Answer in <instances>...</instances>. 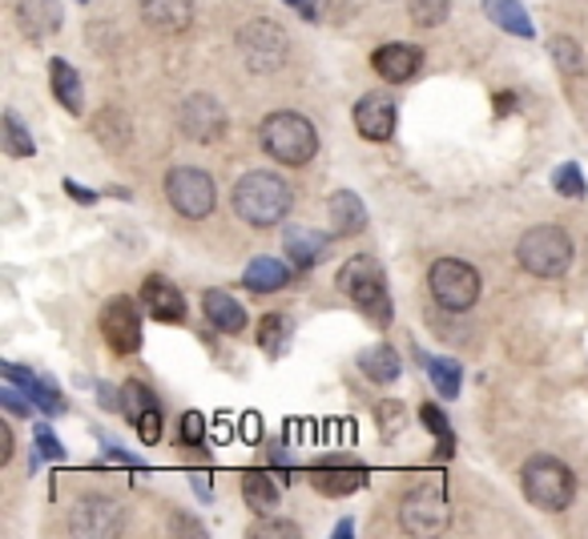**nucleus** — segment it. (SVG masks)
Masks as SVG:
<instances>
[{"label":"nucleus","instance_id":"obj_1","mask_svg":"<svg viewBox=\"0 0 588 539\" xmlns=\"http://www.w3.org/2000/svg\"><path fill=\"white\" fill-rule=\"evenodd\" d=\"M230 198H235L238 218H242L247 226H259V230L279 226L294 206L291 186H286L279 174H266V169H254V174L238 177V186Z\"/></svg>","mask_w":588,"mask_h":539},{"label":"nucleus","instance_id":"obj_2","mask_svg":"<svg viewBox=\"0 0 588 539\" xmlns=\"http://www.w3.org/2000/svg\"><path fill=\"white\" fill-rule=\"evenodd\" d=\"M339 290L351 298L359 310H363L367 322L375 327H388L395 306H391V290H388V274L371 254H355V258L342 262L339 270Z\"/></svg>","mask_w":588,"mask_h":539},{"label":"nucleus","instance_id":"obj_3","mask_svg":"<svg viewBox=\"0 0 588 539\" xmlns=\"http://www.w3.org/2000/svg\"><path fill=\"white\" fill-rule=\"evenodd\" d=\"M520 487L529 495V504L541 512H565L577 499V475L556 455H532L520 468Z\"/></svg>","mask_w":588,"mask_h":539},{"label":"nucleus","instance_id":"obj_4","mask_svg":"<svg viewBox=\"0 0 588 539\" xmlns=\"http://www.w3.org/2000/svg\"><path fill=\"white\" fill-rule=\"evenodd\" d=\"M259 138H262V150L283 165H306L318 153L315 125L303 113H291V109H279V113H271V118L262 121Z\"/></svg>","mask_w":588,"mask_h":539},{"label":"nucleus","instance_id":"obj_5","mask_svg":"<svg viewBox=\"0 0 588 539\" xmlns=\"http://www.w3.org/2000/svg\"><path fill=\"white\" fill-rule=\"evenodd\" d=\"M516 262L532 278H560L573 266V238L560 226H532L516 242Z\"/></svg>","mask_w":588,"mask_h":539},{"label":"nucleus","instance_id":"obj_6","mask_svg":"<svg viewBox=\"0 0 588 539\" xmlns=\"http://www.w3.org/2000/svg\"><path fill=\"white\" fill-rule=\"evenodd\" d=\"M447 519H451V507H447V492L439 480L420 483V487L403 495L400 524L407 536H436V531L447 528Z\"/></svg>","mask_w":588,"mask_h":539},{"label":"nucleus","instance_id":"obj_7","mask_svg":"<svg viewBox=\"0 0 588 539\" xmlns=\"http://www.w3.org/2000/svg\"><path fill=\"white\" fill-rule=\"evenodd\" d=\"M427 290L436 294V302L447 306V310H471L480 298V274L468 262L439 258L427 270Z\"/></svg>","mask_w":588,"mask_h":539},{"label":"nucleus","instance_id":"obj_8","mask_svg":"<svg viewBox=\"0 0 588 539\" xmlns=\"http://www.w3.org/2000/svg\"><path fill=\"white\" fill-rule=\"evenodd\" d=\"M238 48H242V57L254 73H274L286 65V53H291V36L279 21H250L242 33H238Z\"/></svg>","mask_w":588,"mask_h":539},{"label":"nucleus","instance_id":"obj_9","mask_svg":"<svg viewBox=\"0 0 588 539\" xmlns=\"http://www.w3.org/2000/svg\"><path fill=\"white\" fill-rule=\"evenodd\" d=\"M165 198H170V206H174L182 218L198 222V218H206V213L214 210L218 189H214L210 174H202L194 165H177V169L165 174Z\"/></svg>","mask_w":588,"mask_h":539},{"label":"nucleus","instance_id":"obj_10","mask_svg":"<svg viewBox=\"0 0 588 539\" xmlns=\"http://www.w3.org/2000/svg\"><path fill=\"white\" fill-rule=\"evenodd\" d=\"M177 125L186 133L189 141H198V145H214V141L222 138L230 130V118H226V109L218 97L210 94H189L177 109Z\"/></svg>","mask_w":588,"mask_h":539},{"label":"nucleus","instance_id":"obj_11","mask_svg":"<svg viewBox=\"0 0 588 539\" xmlns=\"http://www.w3.org/2000/svg\"><path fill=\"white\" fill-rule=\"evenodd\" d=\"M121 528H126V507L106 499V495H89V499H81V504L69 512L73 536L106 539V536H118Z\"/></svg>","mask_w":588,"mask_h":539},{"label":"nucleus","instance_id":"obj_12","mask_svg":"<svg viewBox=\"0 0 588 539\" xmlns=\"http://www.w3.org/2000/svg\"><path fill=\"white\" fill-rule=\"evenodd\" d=\"M101 334H106L113 354H138V346H142V315H138L133 298H113L101 310Z\"/></svg>","mask_w":588,"mask_h":539},{"label":"nucleus","instance_id":"obj_13","mask_svg":"<svg viewBox=\"0 0 588 539\" xmlns=\"http://www.w3.org/2000/svg\"><path fill=\"white\" fill-rule=\"evenodd\" d=\"M355 130L367 141H388L395 133V101L383 94H367L355 101Z\"/></svg>","mask_w":588,"mask_h":539},{"label":"nucleus","instance_id":"obj_14","mask_svg":"<svg viewBox=\"0 0 588 539\" xmlns=\"http://www.w3.org/2000/svg\"><path fill=\"white\" fill-rule=\"evenodd\" d=\"M142 302L157 322H182L186 318V298L177 290L174 282L162 278V274H150L142 282Z\"/></svg>","mask_w":588,"mask_h":539},{"label":"nucleus","instance_id":"obj_15","mask_svg":"<svg viewBox=\"0 0 588 539\" xmlns=\"http://www.w3.org/2000/svg\"><path fill=\"white\" fill-rule=\"evenodd\" d=\"M4 383H17V387L29 395V403H33L36 410H45V415H61L65 410V399H61V391L48 383V378H41L36 371H29V366H17V363H4Z\"/></svg>","mask_w":588,"mask_h":539},{"label":"nucleus","instance_id":"obj_16","mask_svg":"<svg viewBox=\"0 0 588 539\" xmlns=\"http://www.w3.org/2000/svg\"><path fill=\"white\" fill-rule=\"evenodd\" d=\"M371 65H375V73L383 77V81H412L415 73H420V65H424V53L415 45H383L375 48V57H371Z\"/></svg>","mask_w":588,"mask_h":539},{"label":"nucleus","instance_id":"obj_17","mask_svg":"<svg viewBox=\"0 0 588 539\" xmlns=\"http://www.w3.org/2000/svg\"><path fill=\"white\" fill-rule=\"evenodd\" d=\"M142 21L157 33H186L194 24V0H142Z\"/></svg>","mask_w":588,"mask_h":539},{"label":"nucleus","instance_id":"obj_18","mask_svg":"<svg viewBox=\"0 0 588 539\" xmlns=\"http://www.w3.org/2000/svg\"><path fill=\"white\" fill-rule=\"evenodd\" d=\"M17 21H21V29L33 36V41H45V36L61 33L65 12H61L57 0H21V4H17Z\"/></svg>","mask_w":588,"mask_h":539},{"label":"nucleus","instance_id":"obj_19","mask_svg":"<svg viewBox=\"0 0 588 539\" xmlns=\"http://www.w3.org/2000/svg\"><path fill=\"white\" fill-rule=\"evenodd\" d=\"M202 315H206V322H210L214 330H222V334H242V330H247V310H242V302L230 298L226 290H206Z\"/></svg>","mask_w":588,"mask_h":539},{"label":"nucleus","instance_id":"obj_20","mask_svg":"<svg viewBox=\"0 0 588 539\" xmlns=\"http://www.w3.org/2000/svg\"><path fill=\"white\" fill-rule=\"evenodd\" d=\"M283 246H286V258L294 262L298 270H311L323 254H327L330 238L318 234V230H311V226H291L283 234Z\"/></svg>","mask_w":588,"mask_h":539},{"label":"nucleus","instance_id":"obj_21","mask_svg":"<svg viewBox=\"0 0 588 539\" xmlns=\"http://www.w3.org/2000/svg\"><path fill=\"white\" fill-rule=\"evenodd\" d=\"M327 210H330V226H335V234H363L367 230V206H363L359 194H351V189L330 194Z\"/></svg>","mask_w":588,"mask_h":539},{"label":"nucleus","instance_id":"obj_22","mask_svg":"<svg viewBox=\"0 0 588 539\" xmlns=\"http://www.w3.org/2000/svg\"><path fill=\"white\" fill-rule=\"evenodd\" d=\"M311 483H315V492L323 495H355L367 487V468H318L311 471Z\"/></svg>","mask_w":588,"mask_h":539},{"label":"nucleus","instance_id":"obj_23","mask_svg":"<svg viewBox=\"0 0 588 539\" xmlns=\"http://www.w3.org/2000/svg\"><path fill=\"white\" fill-rule=\"evenodd\" d=\"M359 371H363L371 383H379V387H388V383H395L403 371L400 354H395V346H388V342H375V346H367L363 354H359Z\"/></svg>","mask_w":588,"mask_h":539},{"label":"nucleus","instance_id":"obj_24","mask_svg":"<svg viewBox=\"0 0 588 539\" xmlns=\"http://www.w3.org/2000/svg\"><path fill=\"white\" fill-rule=\"evenodd\" d=\"M48 81H53V97H57L61 106L69 109V113H81V101H85V89H81V77L73 69L65 57H53L48 61Z\"/></svg>","mask_w":588,"mask_h":539},{"label":"nucleus","instance_id":"obj_25","mask_svg":"<svg viewBox=\"0 0 588 539\" xmlns=\"http://www.w3.org/2000/svg\"><path fill=\"white\" fill-rule=\"evenodd\" d=\"M286 282H291V270H286V262L279 258H254L247 266V274H242V286H247L250 294H271V290H283Z\"/></svg>","mask_w":588,"mask_h":539},{"label":"nucleus","instance_id":"obj_26","mask_svg":"<svg viewBox=\"0 0 588 539\" xmlns=\"http://www.w3.org/2000/svg\"><path fill=\"white\" fill-rule=\"evenodd\" d=\"M483 12L492 16L504 33L512 36H524V41H532L536 36V29H532V16L524 12V4L520 0H483Z\"/></svg>","mask_w":588,"mask_h":539},{"label":"nucleus","instance_id":"obj_27","mask_svg":"<svg viewBox=\"0 0 588 539\" xmlns=\"http://www.w3.org/2000/svg\"><path fill=\"white\" fill-rule=\"evenodd\" d=\"M242 495H247V504L259 512V516H266V512H274L279 507V499H283V487L266 475V471H247L242 475Z\"/></svg>","mask_w":588,"mask_h":539},{"label":"nucleus","instance_id":"obj_28","mask_svg":"<svg viewBox=\"0 0 588 539\" xmlns=\"http://www.w3.org/2000/svg\"><path fill=\"white\" fill-rule=\"evenodd\" d=\"M415 359L427 366V375H432L439 395H444V399H456L459 387H464V371H459L456 359H439V354H424V351H415Z\"/></svg>","mask_w":588,"mask_h":539},{"label":"nucleus","instance_id":"obj_29","mask_svg":"<svg viewBox=\"0 0 588 539\" xmlns=\"http://www.w3.org/2000/svg\"><path fill=\"white\" fill-rule=\"evenodd\" d=\"M259 346L271 359H283L291 346V318L286 315H262L259 318Z\"/></svg>","mask_w":588,"mask_h":539},{"label":"nucleus","instance_id":"obj_30","mask_svg":"<svg viewBox=\"0 0 588 539\" xmlns=\"http://www.w3.org/2000/svg\"><path fill=\"white\" fill-rule=\"evenodd\" d=\"M0 130H4V153H9V157H33V153H36L33 133H29V125H24V121L12 113V109H4Z\"/></svg>","mask_w":588,"mask_h":539},{"label":"nucleus","instance_id":"obj_31","mask_svg":"<svg viewBox=\"0 0 588 539\" xmlns=\"http://www.w3.org/2000/svg\"><path fill=\"white\" fill-rule=\"evenodd\" d=\"M94 138L109 150H121V145H130V121L121 118L118 109H106L101 118L94 121Z\"/></svg>","mask_w":588,"mask_h":539},{"label":"nucleus","instance_id":"obj_32","mask_svg":"<svg viewBox=\"0 0 588 539\" xmlns=\"http://www.w3.org/2000/svg\"><path fill=\"white\" fill-rule=\"evenodd\" d=\"M157 407H162V403H157V395H153L145 383H133L130 378V383L121 387V410H126L130 422H138L142 415H150V410H157Z\"/></svg>","mask_w":588,"mask_h":539},{"label":"nucleus","instance_id":"obj_33","mask_svg":"<svg viewBox=\"0 0 588 539\" xmlns=\"http://www.w3.org/2000/svg\"><path fill=\"white\" fill-rule=\"evenodd\" d=\"M420 419L427 422V431L436 435V455H439V459L451 455V451H456V435H451V427H447L444 410L432 407V403H424V407H420Z\"/></svg>","mask_w":588,"mask_h":539},{"label":"nucleus","instance_id":"obj_34","mask_svg":"<svg viewBox=\"0 0 588 539\" xmlns=\"http://www.w3.org/2000/svg\"><path fill=\"white\" fill-rule=\"evenodd\" d=\"M548 53H553L556 69L565 73V77H577L580 69H585V57H580V45L573 41V36H553L548 41Z\"/></svg>","mask_w":588,"mask_h":539},{"label":"nucleus","instance_id":"obj_35","mask_svg":"<svg viewBox=\"0 0 588 539\" xmlns=\"http://www.w3.org/2000/svg\"><path fill=\"white\" fill-rule=\"evenodd\" d=\"M553 189L560 194V198H573L580 201L588 194L585 186V174H580V165L577 162H565V165H556V174H553Z\"/></svg>","mask_w":588,"mask_h":539},{"label":"nucleus","instance_id":"obj_36","mask_svg":"<svg viewBox=\"0 0 588 539\" xmlns=\"http://www.w3.org/2000/svg\"><path fill=\"white\" fill-rule=\"evenodd\" d=\"M407 12H412V21L420 29H439L451 16V0H412Z\"/></svg>","mask_w":588,"mask_h":539},{"label":"nucleus","instance_id":"obj_37","mask_svg":"<svg viewBox=\"0 0 588 539\" xmlns=\"http://www.w3.org/2000/svg\"><path fill=\"white\" fill-rule=\"evenodd\" d=\"M0 403H4V410H9V415H33V403H29V395H24L21 387H17V383H4V387H0Z\"/></svg>","mask_w":588,"mask_h":539},{"label":"nucleus","instance_id":"obj_38","mask_svg":"<svg viewBox=\"0 0 588 539\" xmlns=\"http://www.w3.org/2000/svg\"><path fill=\"white\" fill-rule=\"evenodd\" d=\"M133 427H138V439H142L145 447H153L157 439H162V427H165V422H162V407L150 410V415H142V419L133 422Z\"/></svg>","mask_w":588,"mask_h":539},{"label":"nucleus","instance_id":"obj_39","mask_svg":"<svg viewBox=\"0 0 588 539\" xmlns=\"http://www.w3.org/2000/svg\"><path fill=\"white\" fill-rule=\"evenodd\" d=\"M36 451H41L45 459H53V463H61V459H65V447L57 443V435L48 431L45 422H36Z\"/></svg>","mask_w":588,"mask_h":539},{"label":"nucleus","instance_id":"obj_40","mask_svg":"<svg viewBox=\"0 0 588 539\" xmlns=\"http://www.w3.org/2000/svg\"><path fill=\"white\" fill-rule=\"evenodd\" d=\"M375 415H379V431H383V435H395V431H400V427H403V407H400V403H379V410H375Z\"/></svg>","mask_w":588,"mask_h":539},{"label":"nucleus","instance_id":"obj_41","mask_svg":"<svg viewBox=\"0 0 588 539\" xmlns=\"http://www.w3.org/2000/svg\"><path fill=\"white\" fill-rule=\"evenodd\" d=\"M202 435H206V419H202L198 410H189L186 419H182V443H198Z\"/></svg>","mask_w":588,"mask_h":539},{"label":"nucleus","instance_id":"obj_42","mask_svg":"<svg viewBox=\"0 0 588 539\" xmlns=\"http://www.w3.org/2000/svg\"><path fill=\"white\" fill-rule=\"evenodd\" d=\"M65 194H69L73 201H81V206H94L97 201V189H85V186H77L73 177H65Z\"/></svg>","mask_w":588,"mask_h":539},{"label":"nucleus","instance_id":"obj_43","mask_svg":"<svg viewBox=\"0 0 588 539\" xmlns=\"http://www.w3.org/2000/svg\"><path fill=\"white\" fill-rule=\"evenodd\" d=\"M242 439H247V443H259V439H262V419L247 415V419H242Z\"/></svg>","mask_w":588,"mask_h":539},{"label":"nucleus","instance_id":"obj_44","mask_svg":"<svg viewBox=\"0 0 588 539\" xmlns=\"http://www.w3.org/2000/svg\"><path fill=\"white\" fill-rule=\"evenodd\" d=\"M97 399H101V407H109V410L121 407V399L113 395V387H109V383H97Z\"/></svg>","mask_w":588,"mask_h":539},{"label":"nucleus","instance_id":"obj_45","mask_svg":"<svg viewBox=\"0 0 588 539\" xmlns=\"http://www.w3.org/2000/svg\"><path fill=\"white\" fill-rule=\"evenodd\" d=\"M12 459V431L9 422H0V463H9Z\"/></svg>","mask_w":588,"mask_h":539},{"label":"nucleus","instance_id":"obj_46","mask_svg":"<svg viewBox=\"0 0 588 539\" xmlns=\"http://www.w3.org/2000/svg\"><path fill=\"white\" fill-rule=\"evenodd\" d=\"M254 536H298V528H294V524H279V528L262 524V528H254Z\"/></svg>","mask_w":588,"mask_h":539},{"label":"nucleus","instance_id":"obj_47","mask_svg":"<svg viewBox=\"0 0 588 539\" xmlns=\"http://www.w3.org/2000/svg\"><path fill=\"white\" fill-rule=\"evenodd\" d=\"M106 451H109V459H113V463H133V468H142V463H138V459H133V455H126V451H121V447L106 443Z\"/></svg>","mask_w":588,"mask_h":539},{"label":"nucleus","instance_id":"obj_48","mask_svg":"<svg viewBox=\"0 0 588 539\" xmlns=\"http://www.w3.org/2000/svg\"><path fill=\"white\" fill-rule=\"evenodd\" d=\"M194 483H198L202 499H210V475H206V471H198V475H194Z\"/></svg>","mask_w":588,"mask_h":539},{"label":"nucleus","instance_id":"obj_49","mask_svg":"<svg viewBox=\"0 0 588 539\" xmlns=\"http://www.w3.org/2000/svg\"><path fill=\"white\" fill-rule=\"evenodd\" d=\"M286 4H294V9L303 12V16H315V4H318V0H286Z\"/></svg>","mask_w":588,"mask_h":539},{"label":"nucleus","instance_id":"obj_50","mask_svg":"<svg viewBox=\"0 0 588 539\" xmlns=\"http://www.w3.org/2000/svg\"><path fill=\"white\" fill-rule=\"evenodd\" d=\"M347 536H351V519H342L339 528H335V539H347Z\"/></svg>","mask_w":588,"mask_h":539},{"label":"nucleus","instance_id":"obj_51","mask_svg":"<svg viewBox=\"0 0 588 539\" xmlns=\"http://www.w3.org/2000/svg\"><path fill=\"white\" fill-rule=\"evenodd\" d=\"M73 4H89V0H73Z\"/></svg>","mask_w":588,"mask_h":539}]
</instances>
